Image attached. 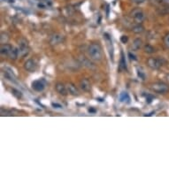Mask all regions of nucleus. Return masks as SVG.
Wrapping results in <instances>:
<instances>
[{
    "mask_svg": "<svg viewBox=\"0 0 169 169\" xmlns=\"http://www.w3.org/2000/svg\"><path fill=\"white\" fill-rule=\"evenodd\" d=\"M119 100L121 102V103H125L127 104L130 102V97L127 92H121L119 96Z\"/></svg>",
    "mask_w": 169,
    "mask_h": 169,
    "instance_id": "12",
    "label": "nucleus"
},
{
    "mask_svg": "<svg viewBox=\"0 0 169 169\" xmlns=\"http://www.w3.org/2000/svg\"><path fill=\"white\" fill-rule=\"evenodd\" d=\"M144 51L147 52V53H153V52L155 51V50H154V48H153L152 46L147 44V45L144 46Z\"/></svg>",
    "mask_w": 169,
    "mask_h": 169,
    "instance_id": "18",
    "label": "nucleus"
},
{
    "mask_svg": "<svg viewBox=\"0 0 169 169\" xmlns=\"http://www.w3.org/2000/svg\"><path fill=\"white\" fill-rule=\"evenodd\" d=\"M146 0H131V2L133 3V4H135V5H141V4H143L144 3Z\"/></svg>",
    "mask_w": 169,
    "mask_h": 169,
    "instance_id": "21",
    "label": "nucleus"
},
{
    "mask_svg": "<svg viewBox=\"0 0 169 169\" xmlns=\"http://www.w3.org/2000/svg\"><path fill=\"white\" fill-rule=\"evenodd\" d=\"M24 68L28 72H35L37 68V65L33 59H28L24 64Z\"/></svg>",
    "mask_w": 169,
    "mask_h": 169,
    "instance_id": "7",
    "label": "nucleus"
},
{
    "mask_svg": "<svg viewBox=\"0 0 169 169\" xmlns=\"http://www.w3.org/2000/svg\"><path fill=\"white\" fill-rule=\"evenodd\" d=\"M147 64L152 69H159L163 65V62L160 59L158 58H150L147 60Z\"/></svg>",
    "mask_w": 169,
    "mask_h": 169,
    "instance_id": "6",
    "label": "nucleus"
},
{
    "mask_svg": "<svg viewBox=\"0 0 169 169\" xmlns=\"http://www.w3.org/2000/svg\"><path fill=\"white\" fill-rule=\"evenodd\" d=\"M13 46H11L10 44L7 43H4V44H1V48H0V52L3 56H9L11 51L13 50Z\"/></svg>",
    "mask_w": 169,
    "mask_h": 169,
    "instance_id": "8",
    "label": "nucleus"
},
{
    "mask_svg": "<svg viewBox=\"0 0 169 169\" xmlns=\"http://www.w3.org/2000/svg\"><path fill=\"white\" fill-rule=\"evenodd\" d=\"M18 57L23 58L27 56L29 52V49H28V42L25 39H20L19 41V47H18Z\"/></svg>",
    "mask_w": 169,
    "mask_h": 169,
    "instance_id": "2",
    "label": "nucleus"
},
{
    "mask_svg": "<svg viewBox=\"0 0 169 169\" xmlns=\"http://www.w3.org/2000/svg\"><path fill=\"white\" fill-rule=\"evenodd\" d=\"M46 85H47V83L44 79H39L32 83V89L37 92H42L46 88Z\"/></svg>",
    "mask_w": 169,
    "mask_h": 169,
    "instance_id": "5",
    "label": "nucleus"
},
{
    "mask_svg": "<svg viewBox=\"0 0 169 169\" xmlns=\"http://www.w3.org/2000/svg\"><path fill=\"white\" fill-rule=\"evenodd\" d=\"M167 80H168V82H169V75H167Z\"/></svg>",
    "mask_w": 169,
    "mask_h": 169,
    "instance_id": "26",
    "label": "nucleus"
},
{
    "mask_svg": "<svg viewBox=\"0 0 169 169\" xmlns=\"http://www.w3.org/2000/svg\"><path fill=\"white\" fill-rule=\"evenodd\" d=\"M55 88H56V90H57V92L60 95H63V96H67L68 93V89H67V86H65L64 84H62V83H57L56 86H55Z\"/></svg>",
    "mask_w": 169,
    "mask_h": 169,
    "instance_id": "10",
    "label": "nucleus"
},
{
    "mask_svg": "<svg viewBox=\"0 0 169 169\" xmlns=\"http://www.w3.org/2000/svg\"><path fill=\"white\" fill-rule=\"evenodd\" d=\"M88 52H89L90 59H93L95 61H100L103 58V51H102L101 47L97 43L90 44L89 46Z\"/></svg>",
    "mask_w": 169,
    "mask_h": 169,
    "instance_id": "1",
    "label": "nucleus"
},
{
    "mask_svg": "<svg viewBox=\"0 0 169 169\" xmlns=\"http://www.w3.org/2000/svg\"><path fill=\"white\" fill-rule=\"evenodd\" d=\"M63 41H64V36L62 35L55 34L51 36L50 42H51V45H56V44H59L60 42H62Z\"/></svg>",
    "mask_w": 169,
    "mask_h": 169,
    "instance_id": "9",
    "label": "nucleus"
},
{
    "mask_svg": "<svg viewBox=\"0 0 169 169\" xmlns=\"http://www.w3.org/2000/svg\"><path fill=\"white\" fill-rule=\"evenodd\" d=\"M120 41L123 42V43H126L128 41V38H127V35H122L121 38H120Z\"/></svg>",
    "mask_w": 169,
    "mask_h": 169,
    "instance_id": "22",
    "label": "nucleus"
},
{
    "mask_svg": "<svg viewBox=\"0 0 169 169\" xmlns=\"http://www.w3.org/2000/svg\"><path fill=\"white\" fill-rule=\"evenodd\" d=\"M152 90L159 94H165L169 90V86L162 83H158L152 85Z\"/></svg>",
    "mask_w": 169,
    "mask_h": 169,
    "instance_id": "4",
    "label": "nucleus"
},
{
    "mask_svg": "<svg viewBox=\"0 0 169 169\" xmlns=\"http://www.w3.org/2000/svg\"><path fill=\"white\" fill-rule=\"evenodd\" d=\"M137 75H138V77H140V79H142V80L145 79V73L143 71L142 68H137Z\"/></svg>",
    "mask_w": 169,
    "mask_h": 169,
    "instance_id": "17",
    "label": "nucleus"
},
{
    "mask_svg": "<svg viewBox=\"0 0 169 169\" xmlns=\"http://www.w3.org/2000/svg\"><path fill=\"white\" fill-rule=\"evenodd\" d=\"M131 16L135 20L136 23H142L145 19V14L141 9H135L131 12Z\"/></svg>",
    "mask_w": 169,
    "mask_h": 169,
    "instance_id": "3",
    "label": "nucleus"
},
{
    "mask_svg": "<svg viewBox=\"0 0 169 169\" xmlns=\"http://www.w3.org/2000/svg\"><path fill=\"white\" fill-rule=\"evenodd\" d=\"M164 43H165V45L167 46V48H168L169 49V34L165 36V38H164Z\"/></svg>",
    "mask_w": 169,
    "mask_h": 169,
    "instance_id": "20",
    "label": "nucleus"
},
{
    "mask_svg": "<svg viewBox=\"0 0 169 169\" xmlns=\"http://www.w3.org/2000/svg\"><path fill=\"white\" fill-rule=\"evenodd\" d=\"M9 40V36L8 35L6 34V33H2L1 34V43L4 44V43H6L8 42Z\"/></svg>",
    "mask_w": 169,
    "mask_h": 169,
    "instance_id": "16",
    "label": "nucleus"
},
{
    "mask_svg": "<svg viewBox=\"0 0 169 169\" xmlns=\"http://www.w3.org/2000/svg\"><path fill=\"white\" fill-rule=\"evenodd\" d=\"M80 87L83 91H90V83L87 79H83L80 82Z\"/></svg>",
    "mask_w": 169,
    "mask_h": 169,
    "instance_id": "11",
    "label": "nucleus"
},
{
    "mask_svg": "<svg viewBox=\"0 0 169 169\" xmlns=\"http://www.w3.org/2000/svg\"><path fill=\"white\" fill-rule=\"evenodd\" d=\"M147 100L146 101L148 102V103H151L152 101V99H153V97L151 96V95H148V97H147V98H146Z\"/></svg>",
    "mask_w": 169,
    "mask_h": 169,
    "instance_id": "25",
    "label": "nucleus"
},
{
    "mask_svg": "<svg viewBox=\"0 0 169 169\" xmlns=\"http://www.w3.org/2000/svg\"><path fill=\"white\" fill-rule=\"evenodd\" d=\"M142 45H143L142 40L139 39V38H137V39H135L134 42H133V44H132V49L134 51H137V50H139L142 47Z\"/></svg>",
    "mask_w": 169,
    "mask_h": 169,
    "instance_id": "14",
    "label": "nucleus"
},
{
    "mask_svg": "<svg viewBox=\"0 0 169 169\" xmlns=\"http://www.w3.org/2000/svg\"><path fill=\"white\" fill-rule=\"evenodd\" d=\"M128 57H129V59H131V60H136V57H135V55L134 54H132V52H128Z\"/></svg>",
    "mask_w": 169,
    "mask_h": 169,
    "instance_id": "23",
    "label": "nucleus"
},
{
    "mask_svg": "<svg viewBox=\"0 0 169 169\" xmlns=\"http://www.w3.org/2000/svg\"><path fill=\"white\" fill-rule=\"evenodd\" d=\"M120 68H122L123 69H127V64H126V61H125V59H124L123 54H122L121 60H120Z\"/></svg>",
    "mask_w": 169,
    "mask_h": 169,
    "instance_id": "19",
    "label": "nucleus"
},
{
    "mask_svg": "<svg viewBox=\"0 0 169 169\" xmlns=\"http://www.w3.org/2000/svg\"><path fill=\"white\" fill-rule=\"evenodd\" d=\"M52 106H53L54 108H59V109H61V108H62V105H59V104H55V103L52 104Z\"/></svg>",
    "mask_w": 169,
    "mask_h": 169,
    "instance_id": "24",
    "label": "nucleus"
},
{
    "mask_svg": "<svg viewBox=\"0 0 169 169\" xmlns=\"http://www.w3.org/2000/svg\"><path fill=\"white\" fill-rule=\"evenodd\" d=\"M67 89H68V93L73 95V96H78L79 95V91L78 90L76 89V87L72 83H68L67 85Z\"/></svg>",
    "mask_w": 169,
    "mask_h": 169,
    "instance_id": "13",
    "label": "nucleus"
},
{
    "mask_svg": "<svg viewBox=\"0 0 169 169\" xmlns=\"http://www.w3.org/2000/svg\"><path fill=\"white\" fill-rule=\"evenodd\" d=\"M144 28L143 26H141L140 24H138L137 26H135L133 28V31L136 33V34H139V33H143L144 32Z\"/></svg>",
    "mask_w": 169,
    "mask_h": 169,
    "instance_id": "15",
    "label": "nucleus"
}]
</instances>
